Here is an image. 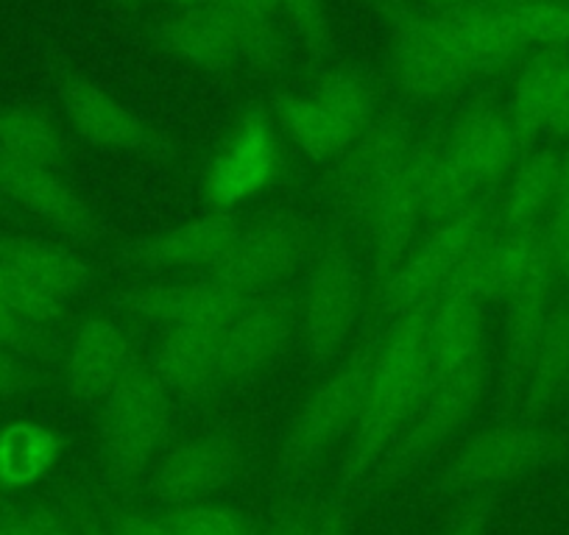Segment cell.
<instances>
[{"label":"cell","mask_w":569,"mask_h":535,"mask_svg":"<svg viewBox=\"0 0 569 535\" xmlns=\"http://www.w3.org/2000/svg\"><path fill=\"white\" fill-rule=\"evenodd\" d=\"M375 343L377 335L366 337L302 398L282 444V463L291 472H305L349 441L369 385Z\"/></svg>","instance_id":"8"},{"label":"cell","mask_w":569,"mask_h":535,"mask_svg":"<svg viewBox=\"0 0 569 535\" xmlns=\"http://www.w3.org/2000/svg\"><path fill=\"white\" fill-rule=\"evenodd\" d=\"M31 385V374L23 363V354L0 346V398H12Z\"/></svg>","instance_id":"38"},{"label":"cell","mask_w":569,"mask_h":535,"mask_svg":"<svg viewBox=\"0 0 569 535\" xmlns=\"http://www.w3.org/2000/svg\"><path fill=\"white\" fill-rule=\"evenodd\" d=\"M173 393L149 357H137L101 402V452L109 477L131 483L151 472L168 446Z\"/></svg>","instance_id":"5"},{"label":"cell","mask_w":569,"mask_h":535,"mask_svg":"<svg viewBox=\"0 0 569 535\" xmlns=\"http://www.w3.org/2000/svg\"><path fill=\"white\" fill-rule=\"evenodd\" d=\"M112 529L118 535H171L166 518L149 511H123L112 518Z\"/></svg>","instance_id":"39"},{"label":"cell","mask_w":569,"mask_h":535,"mask_svg":"<svg viewBox=\"0 0 569 535\" xmlns=\"http://www.w3.org/2000/svg\"><path fill=\"white\" fill-rule=\"evenodd\" d=\"M508 112L530 140L569 143V48L536 51L513 75Z\"/></svg>","instance_id":"23"},{"label":"cell","mask_w":569,"mask_h":535,"mask_svg":"<svg viewBox=\"0 0 569 535\" xmlns=\"http://www.w3.org/2000/svg\"><path fill=\"white\" fill-rule=\"evenodd\" d=\"M299 337V296L282 291H266L249 296L221 341L218 376L223 387L266 376L291 343Z\"/></svg>","instance_id":"12"},{"label":"cell","mask_w":569,"mask_h":535,"mask_svg":"<svg viewBox=\"0 0 569 535\" xmlns=\"http://www.w3.org/2000/svg\"><path fill=\"white\" fill-rule=\"evenodd\" d=\"M90 282V260L73 245L37 234L0 238V299L40 332L62 326Z\"/></svg>","instance_id":"3"},{"label":"cell","mask_w":569,"mask_h":535,"mask_svg":"<svg viewBox=\"0 0 569 535\" xmlns=\"http://www.w3.org/2000/svg\"><path fill=\"white\" fill-rule=\"evenodd\" d=\"M558 162L556 149H533L513 168L511 176L497 188L491 204V221L500 232H525L541 229L558 199Z\"/></svg>","instance_id":"25"},{"label":"cell","mask_w":569,"mask_h":535,"mask_svg":"<svg viewBox=\"0 0 569 535\" xmlns=\"http://www.w3.org/2000/svg\"><path fill=\"white\" fill-rule=\"evenodd\" d=\"M120 3H126V7H137L140 0H120Z\"/></svg>","instance_id":"44"},{"label":"cell","mask_w":569,"mask_h":535,"mask_svg":"<svg viewBox=\"0 0 569 535\" xmlns=\"http://www.w3.org/2000/svg\"><path fill=\"white\" fill-rule=\"evenodd\" d=\"M227 330H204V326H179L160 332L151 365L166 382L173 396L210 398L221 393V341Z\"/></svg>","instance_id":"24"},{"label":"cell","mask_w":569,"mask_h":535,"mask_svg":"<svg viewBox=\"0 0 569 535\" xmlns=\"http://www.w3.org/2000/svg\"><path fill=\"white\" fill-rule=\"evenodd\" d=\"M243 468V450L227 433H196L166 446L151 466V488L168 505L207 502Z\"/></svg>","instance_id":"19"},{"label":"cell","mask_w":569,"mask_h":535,"mask_svg":"<svg viewBox=\"0 0 569 535\" xmlns=\"http://www.w3.org/2000/svg\"><path fill=\"white\" fill-rule=\"evenodd\" d=\"M441 140L480 193L500 188L513 168L525 160V154L536 149L508 107L489 101L463 107L450 120Z\"/></svg>","instance_id":"13"},{"label":"cell","mask_w":569,"mask_h":535,"mask_svg":"<svg viewBox=\"0 0 569 535\" xmlns=\"http://www.w3.org/2000/svg\"><path fill=\"white\" fill-rule=\"evenodd\" d=\"M76 529H79V535H118L112 529V524L101 522V518L92 516V513H87V511H81Z\"/></svg>","instance_id":"42"},{"label":"cell","mask_w":569,"mask_h":535,"mask_svg":"<svg viewBox=\"0 0 569 535\" xmlns=\"http://www.w3.org/2000/svg\"><path fill=\"white\" fill-rule=\"evenodd\" d=\"M491 229H495L491 206L480 199L445 221L430 223L397 268V274L369 302V313L375 315L377 324L386 326L399 315L430 307L456 274L463 256Z\"/></svg>","instance_id":"6"},{"label":"cell","mask_w":569,"mask_h":535,"mask_svg":"<svg viewBox=\"0 0 569 535\" xmlns=\"http://www.w3.org/2000/svg\"><path fill=\"white\" fill-rule=\"evenodd\" d=\"M62 455V441L40 422L0 427V491H20L51 474Z\"/></svg>","instance_id":"32"},{"label":"cell","mask_w":569,"mask_h":535,"mask_svg":"<svg viewBox=\"0 0 569 535\" xmlns=\"http://www.w3.org/2000/svg\"><path fill=\"white\" fill-rule=\"evenodd\" d=\"M369 299L358 256L341 232H332L316 249L308 280L299 296V343L313 365H327L352 341Z\"/></svg>","instance_id":"7"},{"label":"cell","mask_w":569,"mask_h":535,"mask_svg":"<svg viewBox=\"0 0 569 535\" xmlns=\"http://www.w3.org/2000/svg\"><path fill=\"white\" fill-rule=\"evenodd\" d=\"M0 195L64 238L79 243L101 238V221L92 204L59 173V168L0 157Z\"/></svg>","instance_id":"20"},{"label":"cell","mask_w":569,"mask_h":535,"mask_svg":"<svg viewBox=\"0 0 569 535\" xmlns=\"http://www.w3.org/2000/svg\"><path fill=\"white\" fill-rule=\"evenodd\" d=\"M569 398V296H558L530 374L513 407L528 422L550 416Z\"/></svg>","instance_id":"26"},{"label":"cell","mask_w":569,"mask_h":535,"mask_svg":"<svg viewBox=\"0 0 569 535\" xmlns=\"http://www.w3.org/2000/svg\"><path fill=\"white\" fill-rule=\"evenodd\" d=\"M489 374V352L447 369H430V380L413 418L388 452L391 466H413L445 450L483 405Z\"/></svg>","instance_id":"10"},{"label":"cell","mask_w":569,"mask_h":535,"mask_svg":"<svg viewBox=\"0 0 569 535\" xmlns=\"http://www.w3.org/2000/svg\"><path fill=\"white\" fill-rule=\"evenodd\" d=\"M427 321L430 307H419L393 319L377 335L369 385L343 457L349 483H360L393 450L425 396L430 380Z\"/></svg>","instance_id":"2"},{"label":"cell","mask_w":569,"mask_h":535,"mask_svg":"<svg viewBox=\"0 0 569 535\" xmlns=\"http://www.w3.org/2000/svg\"><path fill=\"white\" fill-rule=\"evenodd\" d=\"M162 518L171 535H254L234 507L212 499L171 505Z\"/></svg>","instance_id":"33"},{"label":"cell","mask_w":569,"mask_h":535,"mask_svg":"<svg viewBox=\"0 0 569 535\" xmlns=\"http://www.w3.org/2000/svg\"><path fill=\"white\" fill-rule=\"evenodd\" d=\"M310 535H349V518L341 507H332V511L316 513L313 533Z\"/></svg>","instance_id":"41"},{"label":"cell","mask_w":569,"mask_h":535,"mask_svg":"<svg viewBox=\"0 0 569 535\" xmlns=\"http://www.w3.org/2000/svg\"><path fill=\"white\" fill-rule=\"evenodd\" d=\"M552 441L539 422H502L478 430L469 435L445 468L447 483L467 491H489L500 485L517 483L525 474L533 472Z\"/></svg>","instance_id":"16"},{"label":"cell","mask_w":569,"mask_h":535,"mask_svg":"<svg viewBox=\"0 0 569 535\" xmlns=\"http://www.w3.org/2000/svg\"><path fill=\"white\" fill-rule=\"evenodd\" d=\"M0 157L62 168L68 157V134L48 109L34 103L0 107Z\"/></svg>","instance_id":"31"},{"label":"cell","mask_w":569,"mask_h":535,"mask_svg":"<svg viewBox=\"0 0 569 535\" xmlns=\"http://www.w3.org/2000/svg\"><path fill=\"white\" fill-rule=\"evenodd\" d=\"M430 3H458V7H463V3H480V0H430Z\"/></svg>","instance_id":"43"},{"label":"cell","mask_w":569,"mask_h":535,"mask_svg":"<svg viewBox=\"0 0 569 535\" xmlns=\"http://www.w3.org/2000/svg\"><path fill=\"white\" fill-rule=\"evenodd\" d=\"M511 0L463 3L441 14H393L391 73L413 101H441L528 53Z\"/></svg>","instance_id":"1"},{"label":"cell","mask_w":569,"mask_h":535,"mask_svg":"<svg viewBox=\"0 0 569 535\" xmlns=\"http://www.w3.org/2000/svg\"><path fill=\"white\" fill-rule=\"evenodd\" d=\"M271 118L284 143L316 162H336L377 118V92L355 70H327L308 92H282Z\"/></svg>","instance_id":"4"},{"label":"cell","mask_w":569,"mask_h":535,"mask_svg":"<svg viewBox=\"0 0 569 535\" xmlns=\"http://www.w3.org/2000/svg\"><path fill=\"white\" fill-rule=\"evenodd\" d=\"M316 249L319 243L305 218L291 212L262 215L240 226L238 238L210 276L246 296H257L277 291L297 276L305 265H310Z\"/></svg>","instance_id":"11"},{"label":"cell","mask_w":569,"mask_h":535,"mask_svg":"<svg viewBox=\"0 0 569 535\" xmlns=\"http://www.w3.org/2000/svg\"><path fill=\"white\" fill-rule=\"evenodd\" d=\"M201 7L216 18L232 42L238 62L254 73H273L282 64V23L260 0H204Z\"/></svg>","instance_id":"27"},{"label":"cell","mask_w":569,"mask_h":535,"mask_svg":"<svg viewBox=\"0 0 569 535\" xmlns=\"http://www.w3.org/2000/svg\"><path fill=\"white\" fill-rule=\"evenodd\" d=\"M240 226L243 221L238 212L207 210L201 218L137 240L123 251V260L160 274H212L238 238Z\"/></svg>","instance_id":"22"},{"label":"cell","mask_w":569,"mask_h":535,"mask_svg":"<svg viewBox=\"0 0 569 535\" xmlns=\"http://www.w3.org/2000/svg\"><path fill=\"white\" fill-rule=\"evenodd\" d=\"M284 171L288 154L282 131L268 109H249L234 120L207 162L201 199L212 212H238V206L277 188Z\"/></svg>","instance_id":"9"},{"label":"cell","mask_w":569,"mask_h":535,"mask_svg":"<svg viewBox=\"0 0 569 535\" xmlns=\"http://www.w3.org/2000/svg\"><path fill=\"white\" fill-rule=\"evenodd\" d=\"M541 229H545V238L550 243L558 280L569 285V195L556 201V206H552Z\"/></svg>","instance_id":"35"},{"label":"cell","mask_w":569,"mask_h":535,"mask_svg":"<svg viewBox=\"0 0 569 535\" xmlns=\"http://www.w3.org/2000/svg\"><path fill=\"white\" fill-rule=\"evenodd\" d=\"M486 518H489V511H486L483 502H478V505H469L467 511L458 516V522L447 529V535H483Z\"/></svg>","instance_id":"40"},{"label":"cell","mask_w":569,"mask_h":535,"mask_svg":"<svg viewBox=\"0 0 569 535\" xmlns=\"http://www.w3.org/2000/svg\"><path fill=\"white\" fill-rule=\"evenodd\" d=\"M157 37L168 53H173L179 62L190 64V68L227 73L240 64L229 37L204 7L177 9V14L162 20Z\"/></svg>","instance_id":"30"},{"label":"cell","mask_w":569,"mask_h":535,"mask_svg":"<svg viewBox=\"0 0 569 535\" xmlns=\"http://www.w3.org/2000/svg\"><path fill=\"white\" fill-rule=\"evenodd\" d=\"M316 513L308 507H282L273 513L257 535H310L313 533Z\"/></svg>","instance_id":"37"},{"label":"cell","mask_w":569,"mask_h":535,"mask_svg":"<svg viewBox=\"0 0 569 535\" xmlns=\"http://www.w3.org/2000/svg\"><path fill=\"white\" fill-rule=\"evenodd\" d=\"M249 296L223 285L216 276L182 282H146L126 287L118 296V307L140 324L157 326L160 332L179 326H204L227 330L234 315L243 310Z\"/></svg>","instance_id":"18"},{"label":"cell","mask_w":569,"mask_h":535,"mask_svg":"<svg viewBox=\"0 0 569 535\" xmlns=\"http://www.w3.org/2000/svg\"><path fill=\"white\" fill-rule=\"evenodd\" d=\"M416 179H419L421 201H425L427 226L456 215L463 206L480 199V190L461 171L441 138H419L410 151Z\"/></svg>","instance_id":"28"},{"label":"cell","mask_w":569,"mask_h":535,"mask_svg":"<svg viewBox=\"0 0 569 535\" xmlns=\"http://www.w3.org/2000/svg\"><path fill=\"white\" fill-rule=\"evenodd\" d=\"M558 293H536V296L513 299L506 304V326H502V393L506 398L519 396L525 380L530 374L539 343L545 337L547 321H550L552 304Z\"/></svg>","instance_id":"29"},{"label":"cell","mask_w":569,"mask_h":535,"mask_svg":"<svg viewBox=\"0 0 569 535\" xmlns=\"http://www.w3.org/2000/svg\"><path fill=\"white\" fill-rule=\"evenodd\" d=\"M140 357L129 332L112 315H87L70 335L62 357V385L76 405L101 407Z\"/></svg>","instance_id":"21"},{"label":"cell","mask_w":569,"mask_h":535,"mask_svg":"<svg viewBox=\"0 0 569 535\" xmlns=\"http://www.w3.org/2000/svg\"><path fill=\"white\" fill-rule=\"evenodd\" d=\"M59 101L70 129L92 149L131 157H160L171 149L162 131H157L129 103L87 75H62Z\"/></svg>","instance_id":"15"},{"label":"cell","mask_w":569,"mask_h":535,"mask_svg":"<svg viewBox=\"0 0 569 535\" xmlns=\"http://www.w3.org/2000/svg\"><path fill=\"white\" fill-rule=\"evenodd\" d=\"M413 123L405 114H377L369 129L332 162V195L343 215L358 226L377 190L402 168L413 151Z\"/></svg>","instance_id":"17"},{"label":"cell","mask_w":569,"mask_h":535,"mask_svg":"<svg viewBox=\"0 0 569 535\" xmlns=\"http://www.w3.org/2000/svg\"><path fill=\"white\" fill-rule=\"evenodd\" d=\"M425 226V201H421L419 179H416L413 162L408 154L402 168L377 190L358 223L366 240V251H369V276H366L369 299L366 304L397 274V268L421 238Z\"/></svg>","instance_id":"14"},{"label":"cell","mask_w":569,"mask_h":535,"mask_svg":"<svg viewBox=\"0 0 569 535\" xmlns=\"http://www.w3.org/2000/svg\"><path fill=\"white\" fill-rule=\"evenodd\" d=\"M42 335H46V332H40L34 324H29L18 310H12L3 299H0V346L12 349V352L18 354H26L29 349L37 346V341H40Z\"/></svg>","instance_id":"36"},{"label":"cell","mask_w":569,"mask_h":535,"mask_svg":"<svg viewBox=\"0 0 569 535\" xmlns=\"http://www.w3.org/2000/svg\"><path fill=\"white\" fill-rule=\"evenodd\" d=\"M279 18V23L291 31L310 53L321 57L330 48V20H327L325 0H260Z\"/></svg>","instance_id":"34"}]
</instances>
